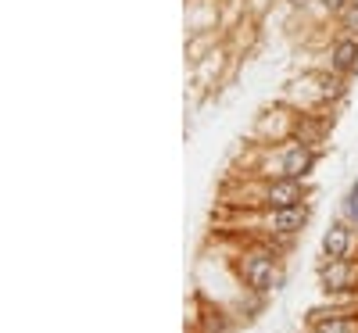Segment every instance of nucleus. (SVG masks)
I'll return each mask as SVG.
<instances>
[{"label": "nucleus", "mask_w": 358, "mask_h": 333, "mask_svg": "<svg viewBox=\"0 0 358 333\" xmlns=\"http://www.w3.org/2000/svg\"><path fill=\"white\" fill-rule=\"evenodd\" d=\"M240 273H244L247 287L258 290V294H269V290H276L283 283L276 255H272V251H247L244 262H240Z\"/></svg>", "instance_id": "f257e3e1"}, {"label": "nucleus", "mask_w": 358, "mask_h": 333, "mask_svg": "<svg viewBox=\"0 0 358 333\" xmlns=\"http://www.w3.org/2000/svg\"><path fill=\"white\" fill-rule=\"evenodd\" d=\"M305 222H308L305 204H298V208H265L262 219H258V226L272 237H294V233L305 230Z\"/></svg>", "instance_id": "f03ea898"}, {"label": "nucleus", "mask_w": 358, "mask_h": 333, "mask_svg": "<svg viewBox=\"0 0 358 333\" xmlns=\"http://www.w3.org/2000/svg\"><path fill=\"white\" fill-rule=\"evenodd\" d=\"M305 183L301 179H287V176H276L272 183H265L262 186V201L258 204H265V208H298V204H305Z\"/></svg>", "instance_id": "7ed1b4c3"}, {"label": "nucleus", "mask_w": 358, "mask_h": 333, "mask_svg": "<svg viewBox=\"0 0 358 333\" xmlns=\"http://www.w3.org/2000/svg\"><path fill=\"white\" fill-rule=\"evenodd\" d=\"M312 169H315V151L308 147V143H290V147L280 154L276 176H287V179H305Z\"/></svg>", "instance_id": "20e7f679"}, {"label": "nucleus", "mask_w": 358, "mask_h": 333, "mask_svg": "<svg viewBox=\"0 0 358 333\" xmlns=\"http://www.w3.org/2000/svg\"><path fill=\"white\" fill-rule=\"evenodd\" d=\"M319 283H323L326 294H341V290H351V283H355V265H351L348 258L326 262L323 273H319Z\"/></svg>", "instance_id": "39448f33"}, {"label": "nucleus", "mask_w": 358, "mask_h": 333, "mask_svg": "<svg viewBox=\"0 0 358 333\" xmlns=\"http://www.w3.org/2000/svg\"><path fill=\"white\" fill-rule=\"evenodd\" d=\"M348 251H351V226L333 222L323 233V255H326V262H341V258H348Z\"/></svg>", "instance_id": "423d86ee"}, {"label": "nucleus", "mask_w": 358, "mask_h": 333, "mask_svg": "<svg viewBox=\"0 0 358 333\" xmlns=\"http://www.w3.org/2000/svg\"><path fill=\"white\" fill-rule=\"evenodd\" d=\"M330 65H333L337 72H351V69L358 65V39H355V36H344L341 44L333 47V54H330Z\"/></svg>", "instance_id": "0eeeda50"}, {"label": "nucleus", "mask_w": 358, "mask_h": 333, "mask_svg": "<svg viewBox=\"0 0 358 333\" xmlns=\"http://www.w3.org/2000/svg\"><path fill=\"white\" fill-rule=\"evenodd\" d=\"M312 333H358V319L351 316H326V319H315Z\"/></svg>", "instance_id": "6e6552de"}, {"label": "nucleus", "mask_w": 358, "mask_h": 333, "mask_svg": "<svg viewBox=\"0 0 358 333\" xmlns=\"http://www.w3.org/2000/svg\"><path fill=\"white\" fill-rule=\"evenodd\" d=\"M319 87H323V90H319L323 97H341V93H344V82L337 79V75H333V79H330V75H319Z\"/></svg>", "instance_id": "1a4fd4ad"}, {"label": "nucleus", "mask_w": 358, "mask_h": 333, "mask_svg": "<svg viewBox=\"0 0 358 333\" xmlns=\"http://www.w3.org/2000/svg\"><path fill=\"white\" fill-rule=\"evenodd\" d=\"M344 215L351 222H358V179L351 183V190H348V201H344Z\"/></svg>", "instance_id": "9d476101"}, {"label": "nucleus", "mask_w": 358, "mask_h": 333, "mask_svg": "<svg viewBox=\"0 0 358 333\" xmlns=\"http://www.w3.org/2000/svg\"><path fill=\"white\" fill-rule=\"evenodd\" d=\"M341 15H344V29H348V33H358V4H348Z\"/></svg>", "instance_id": "9b49d317"}, {"label": "nucleus", "mask_w": 358, "mask_h": 333, "mask_svg": "<svg viewBox=\"0 0 358 333\" xmlns=\"http://www.w3.org/2000/svg\"><path fill=\"white\" fill-rule=\"evenodd\" d=\"M323 4H326L330 11H344V8H348V0H323Z\"/></svg>", "instance_id": "f8f14e48"}]
</instances>
